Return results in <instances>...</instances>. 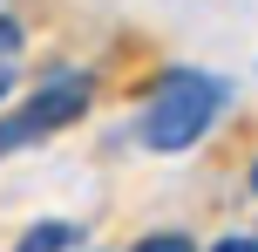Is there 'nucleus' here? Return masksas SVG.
Segmentation results:
<instances>
[{
  "instance_id": "1",
  "label": "nucleus",
  "mask_w": 258,
  "mask_h": 252,
  "mask_svg": "<svg viewBox=\"0 0 258 252\" xmlns=\"http://www.w3.org/2000/svg\"><path fill=\"white\" fill-rule=\"evenodd\" d=\"M224 103H231V82H224V75L170 68V75L150 89V103L136 109V143L156 150V157H177V150L204 143V130L224 116Z\"/></svg>"
},
{
  "instance_id": "2",
  "label": "nucleus",
  "mask_w": 258,
  "mask_h": 252,
  "mask_svg": "<svg viewBox=\"0 0 258 252\" xmlns=\"http://www.w3.org/2000/svg\"><path fill=\"white\" fill-rule=\"evenodd\" d=\"M89 103H95V75H89V68H54L48 82H34V89L0 116V157H21V150L48 143L54 130L82 123Z\"/></svg>"
},
{
  "instance_id": "3",
  "label": "nucleus",
  "mask_w": 258,
  "mask_h": 252,
  "mask_svg": "<svg viewBox=\"0 0 258 252\" xmlns=\"http://www.w3.org/2000/svg\"><path fill=\"white\" fill-rule=\"evenodd\" d=\"M75 245H82V225H61V218H41L14 239V252H75Z\"/></svg>"
},
{
  "instance_id": "4",
  "label": "nucleus",
  "mask_w": 258,
  "mask_h": 252,
  "mask_svg": "<svg viewBox=\"0 0 258 252\" xmlns=\"http://www.w3.org/2000/svg\"><path fill=\"white\" fill-rule=\"evenodd\" d=\"M136 252H197V245L183 239V232H150V239H143Z\"/></svg>"
},
{
  "instance_id": "5",
  "label": "nucleus",
  "mask_w": 258,
  "mask_h": 252,
  "mask_svg": "<svg viewBox=\"0 0 258 252\" xmlns=\"http://www.w3.org/2000/svg\"><path fill=\"white\" fill-rule=\"evenodd\" d=\"M14 48H21V21L0 14V62H14Z\"/></svg>"
},
{
  "instance_id": "6",
  "label": "nucleus",
  "mask_w": 258,
  "mask_h": 252,
  "mask_svg": "<svg viewBox=\"0 0 258 252\" xmlns=\"http://www.w3.org/2000/svg\"><path fill=\"white\" fill-rule=\"evenodd\" d=\"M211 252H258V239H218Z\"/></svg>"
},
{
  "instance_id": "7",
  "label": "nucleus",
  "mask_w": 258,
  "mask_h": 252,
  "mask_svg": "<svg viewBox=\"0 0 258 252\" xmlns=\"http://www.w3.org/2000/svg\"><path fill=\"white\" fill-rule=\"evenodd\" d=\"M7 89H14V68H7V62H0V103H7Z\"/></svg>"
},
{
  "instance_id": "8",
  "label": "nucleus",
  "mask_w": 258,
  "mask_h": 252,
  "mask_svg": "<svg viewBox=\"0 0 258 252\" xmlns=\"http://www.w3.org/2000/svg\"><path fill=\"white\" fill-rule=\"evenodd\" d=\"M251 191H258V164H251Z\"/></svg>"
}]
</instances>
